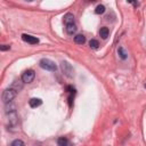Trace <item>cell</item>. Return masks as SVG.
<instances>
[{
  "instance_id": "6da1fadb",
  "label": "cell",
  "mask_w": 146,
  "mask_h": 146,
  "mask_svg": "<svg viewBox=\"0 0 146 146\" xmlns=\"http://www.w3.org/2000/svg\"><path fill=\"white\" fill-rule=\"evenodd\" d=\"M16 95H17V91H16L15 89H13L11 87H10V88H7V89L3 90V92H2V96H1L2 102H3L5 104H9V103H11V100L16 97Z\"/></svg>"
},
{
  "instance_id": "7a4b0ae2",
  "label": "cell",
  "mask_w": 146,
  "mask_h": 146,
  "mask_svg": "<svg viewBox=\"0 0 146 146\" xmlns=\"http://www.w3.org/2000/svg\"><path fill=\"white\" fill-rule=\"evenodd\" d=\"M39 65H40V67H41V68L47 70V71L55 72V71L57 70L56 64H55L51 59H48V58H42V59L39 62Z\"/></svg>"
},
{
  "instance_id": "3957f363",
  "label": "cell",
  "mask_w": 146,
  "mask_h": 146,
  "mask_svg": "<svg viewBox=\"0 0 146 146\" xmlns=\"http://www.w3.org/2000/svg\"><path fill=\"white\" fill-rule=\"evenodd\" d=\"M60 67H62L63 73H64L66 76H68V78H72V76H73V67H72V65H71L68 62L63 60V62L60 63Z\"/></svg>"
},
{
  "instance_id": "277c9868",
  "label": "cell",
  "mask_w": 146,
  "mask_h": 146,
  "mask_svg": "<svg viewBox=\"0 0 146 146\" xmlns=\"http://www.w3.org/2000/svg\"><path fill=\"white\" fill-rule=\"evenodd\" d=\"M35 76V72L33 70H27L22 74V81L24 83H31L34 80Z\"/></svg>"
},
{
  "instance_id": "5b68a950",
  "label": "cell",
  "mask_w": 146,
  "mask_h": 146,
  "mask_svg": "<svg viewBox=\"0 0 146 146\" xmlns=\"http://www.w3.org/2000/svg\"><path fill=\"white\" fill-rule=\"evenodd\" d=\"M22 39L25 42L30 43V44H36L39 42V39L36 36H33V35H30V34H22Z\"/></svg>"
},
{
  "instance_id": "8992f818",
  "label": "cell",
  "mask_w": 146,
  "mask_h": 146,
  "mask_svg": "<svg viewBox=\"0 0 146 146\" xmlns=\"http://www.w3.org/2000/svg\"><path fill=\"white\" fill-rule=\"evenodd\" d=\"M64 23H65V25L74 24V15L71 14V13L65 14V16H64Z\"/></svg>"
},
{
  "instance_id": "52a82bcc",
  "label": "cell",
  "mask_w": 146,
  "mask_h": 146,
  "mask_svg": "<svg viewBox=\"0 0 146 146\" xmlns=\"http://www.w3.org/2000/svg\"><path fill=\"white\" fill-rule=\"evenodd\" d=\"M29 104H30L31 107L35 108V107H39V106L42 104V100H41L40 98H31L30 102H29Z\"/></svg>"
},
{
  "instance_id": "ba28073f",
  "label": "cell",
  "mask_w": 146,
  "mask_h": 146,
  "mask_svg": "<svg viewBox=\"0 0 146 146\" xmlns=\"http://www.w3.org/2000/svg\"><path fill=\"white\" fill-rule=\"evenodd\" d=\"M74 42L78 44H83L86 42V36L83 34H76L74 36Z\"/></svg>"
},
{
  "instance_id": "9c48e42d",
  "label": "cell",
  "mask_w": 146,
  "mask_h": 146,
  "mask_svg": "<svg viewBox=\"0 0 146 146\" xmlns=\"http://www.w3.org/2000/svg\"><path fill=\"white\" fill-rule=\"evenodd\" d=\"M57 145H58V146H71V143L68 141L67 138L60 137V138H58V140H57Z\"/></svg>"
},
{
  "instance_id": "30bf717a",
  "label": "cell",
  "mask_w": 146,
  "mask_h": 146,
  "mask_svg": "<svg viewBox=\"0 0 146 146\" xmlns=\"http://www.w3.org/2000/svg\"><path fill=\"white\" fill-rule=\"evenodd\" d=\"M117 54H119V56H120L121 59H127V57H128V52L125 51V49L123 47H119Z\"/></svg>"
},
{
  "instance_id": "8fae6325",
  "label": "cell",
  "mask_w": 146,
  "mask_h": 146,
  "mask_svg": "<svg viewBox=\"0 0 146 146\" xmlns=\"http://www.w3.org/2000/svg\"><path fill=\"white\" fill-rule=\"evenodd\" d=\"M99 34H100V36H102L103 39H106V38L108 36V34H110V31H108V29H107L106 26H103V27H100V30H99Z\"/></svg>"
},
{
  "instance_id": "7c38bea8",
  "label": "cell",
  "mask_w": 146,
  "mask_h": 146,
  "mask_svg": "<svg viewBox=\"0 0 146 146\" xmlns=\"http://www.w3.org/2000/svg\"><path fill=\"white\" fill-rule=\"evenodd\" d=\"M66 32L68 33V34H74L75 32H76V26H75V24H68V25H66Z\"/></svg>"
},
{
  "instance_id": "4fadbf2b",
  "label": "cell",
  "mask_w": 146,
  "mask_h": 146,
  "mask_svg": "<svg viewBox=\"0 0 146 146\" xmlns=\"http://www.w3.org/2000/svg\"><path fill=\"white\" fill-rule=\"evenodd\" d=\"M11 88L15 89L16 91H19V90L23 88V81H22V82H21V81H14L13 84H11Z\"/></svg>"
},
{
  "instance_id": "5bb4252c",
  "label": "cell",
  "mask_w": 146,
  "mask_h": 146,
  "mask_svg": "<svg viewBox=\"0 0 146 146\" xmlns=\"http://www.w3.org/2000/svg\"><path fill=\"white\" fill-rule=\"evenodd\" d=\"M95 13L96 14H104L105 13V7L103 6V5H98L97 7H96V9H95Z\"/></svg>"
},
{
  "instance_id": "9a60e30c",
  "label": "cell",
  "mask_w": 146,
  "mask_h": 146,
  "mask_svg": "<svg viewBox=\"0 0 146 146\" xmlns=\"http://www.w3.org/2000/svg\"><path fill=\"white\" fill-rule=\"evenodd\" d=\"M89 46H90L91 48L96 49V48H98V46H99V42H98L96 39H91V40L89 41Z\"/></svg>"
},
{
  "instance_id": "2e32d148",
  "label": "cell",
  "mask_w": 146,
  "mask_h": 146,
  "mask_svg": "<svg viewBox=\"0 0 146 146\" xmlns=\"http://www.w3.org/2000/svg\"><path fill=\"white\" fill-rule=\"evenodd\" d=\"M10 146H25V145H24L23 140H21V139H15V140L11 143Z\"/></svg>"
},
{
  "instance_id": "e0dca14e",
  "label": "cell",
  "mask_w": 146,
  "mask_h": 146,
  "mask_svg": "<svg viewBox=\"0 0 146 146\" xmlns=\"http://www.w3.org/2000/svg\"><path fill=\"white\" fill-rule=\"evenodd\" d=\"M66 90H67L68 92H73V94H74V91H75V89H74L72 86H67V87H66Z\"/></svg>"
},
{
  "instance_id": "ac0fdd59",
  "label": "cell",
  "mask_w": 146,
  "mask_h": 146,
  "mask_svg": "<svg viewBox=\"0 0 146 146\" xmlns=\"http://www.w3.org/2000/svg\"><path fill=\"white\" fill-rule=\"evenodd\" d=\"M9 48H10V47H9L8 44H2V46L0 47V49H1L2 51H3V50H7V49H9Z\"/></svg>"
},
{
  "instance_id": "d6986e66",
  "label": "cell",
  "mask_w": 146,
  "mask_h": 146,
  "mask_svg": "<svg viewBox=\"0 0 146 146\" xmlns=\"http://www.w3.org/2000/svg\"><path fill=\"white\" fill-rule=\"evenodd\" d=\"M145 88H146V83H145Z\"/></svg>"
}]
</instances>
